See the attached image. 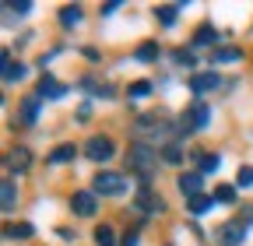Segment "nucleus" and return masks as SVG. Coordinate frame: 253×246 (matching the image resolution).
Returning a JSON list of instances; mask_svg holds the SVG:
<instances>
[{"label": "nucleus", "mask_w": 253, "mask_h": 246, "mask_svg": "<svg viewBox=\"0 0 253 246\" xmlns=\"http://www.w3.org/2000/svg\"><path fill=\"white\" fill-rule=\"evenodd\" d=\"M250 218H253V211H246V214H239V218H232L229 225H221V229H218V243H221V246H239V243L246 239V229L253 225Z\"/></svg>", "instance_id": "f03ea898"}, {"label": "nucleus", "mask_w": 253, "mask_h": 246, "mask_svg": "<svg viewBox=\"0 0 253 246\" xmlns=\"http://www.w3.org/2000/svg\"><path fill=\"white\" fill-rule=\"evenodd\" d=\"M155 18L162 21L166 28H172L176 18H179V4H162V7H155Z\"/></svg>", "instance_id": "ddd939ff"}, {"label": "nucleus", "mask_w": 253, "mask_h": 246, "mask_svg": "<svg viewBox=\"0 0 253 246\" xmlns=\"http://www.w3.org/2000/svg\"><path fill=\"white\" fill-rule=\"evenodd\" d=\"M84 155H88L91 162H109V159H113V141H109V137H91V141L84 144Z\"/></svg>", "instance_id": "39448f33"}, {"label": "nucleus", "mask_w": 253, "mask_h": 246, "mask_svg": "<svg viewBox=\"0 0 253 246\" xmlns=\"http://www.w3.org/2000/svg\"><path fill=\"white\" fill-rule=\"evenodd\" d=\"M78 21H81V7H78V4L60 7V25H63V28H74Z\"/></svg>", "instance_id": "dca6fc26"}, {"label": "nucleus", "mask_w": 253, "mask_h": 246, "mask_svg": "<svg viewBox=\"0 0 253 246\" xmlns=\"http://www.w3.org/2000/svg\"><path fill=\"white\" fill-rule=\"evenodd\" d=\"M71 207H74V214H81V218H91V214H95V194L78 190V194L71 197Z\"/></svg>", "instance_id": "0eeeda50"}, {"label": "nucleus", "mask_w": 253, "mask_h": 246, "mask_svg": "<svg viewBox=\"0 0 253 246\" xmlns=\"http://www.w3.org/2000/svg\"><path fill=\"white\" fill-rule=\"evenodd\" d=\"M36 116H39V95L21 102V123H36Z\"/></svg>", "instance_id": "f3484780"}, {"label": "nucleus", "mask_w": 253, "mask_h": 246, "mask_svg": "<svg viewBox=\"0 0 253 246\" xmlns=\"http://www.w3.org/2000/svg\"><path fill=\"white\" fill-rule=\"evenodd\" d=\"M236 183H239V187H253V169H239Z\"/></svg>", "instance_id": "c85d7f7f"}, {"label": "nucleus", "mask_w": 253, "mask_h": 246, "mask_svg": "<svg viewBox=\"0 0 253 246\" xmlns=\"http://www.w3.org/2000/svg\"><path fill=\"white\" fill-rule=\"evenodd\" d=\"M158 151L155 148H148L144 141H137V144H130V151H126V165H130L134 172H141V176H148L155 165H158Z\"/></svg>", "instance_id": "f257e3e1"}, {"label": "nucleus", "mask_w": 253, "mask_h": 246, "mask_svg": "<svg viewBox=\"0 0 253 246\" xmlns=\"http://www.w3.org/2000/svg\"><path fill=\"white\" fill-rule=\"evenodd\" d=\"M211 204H214V197H208V194H201V197H190V211H194V214H204Z\"/></svg>", "instance_id": "4be33fe9"}, {"label": "nucleus", "mask_w": 253, "mask_h": 246, "mask_svg": "<svg viewBox=\"0 0 253 246\" xmlns=\"http://www.w3.org/2000/svg\"><path fill=\"white\" fill-rule=\"evenodd\" d=\"M123 246H137V232H126V239H123Z\"/></svg>", "instance_id": "2f4dec72"}, {"label": "nucleus", "mask_w": 253, "mask_h": 246, "mask_svg": "<svg viewBox=\"0 0 253 246\" xmlns=\"http://www.w3.org/2000/svg\"><path fill=\"white\" fill-rule=\"evenodd\" d=\"M144 95H151V81H137V84H130V99H144Z\"/></svg>", "instance_id": "393cba45"}, {"label": "nucleus", "mask_w": 253, "mask_h": 246, "mask_svg": "<svg viewBox=\"0 0 253 246\" xmlns=\"http://www.w3.org/2000/svg\"><path fill=\"white\" fill-rule=\"evenodd\" d=\"M74 155H78V151H74V144H60V148L53 151V155H49V162H53V165H60V162H71Z\"/></svg>", "instance_id": "a211bd4d"}, {"label": "nucleus", "mask_w": 253, "mask_h": 246, "mask_svg": "<svg viewBox=\"0 0 253 246\" xmlns=\"http://www.w3.org/2000/svg\"><path fill=\"white\" fill-rule=\"evenodd\" d=\"M214 201H221V204H232V201H236V190H232V187H218V190H214Z\"/></svg>", "instance_id": "a878e982"}, {"label": "nucleus", "mask_w": 253, "mask_h": 246, "mask_svg": "<svg viewBox=\"0 0 253 246\" xmlns=\"http://www.w3.org/2000/svg\"><path fill=\"white\" fill-rule=\"evenodd\" d=\"M201 172H218V155H201Z\"/></svg>", "instance_id": "bb28decb"}, {"label": "nucleus", "mask_w": 253, "mask_h": 246, "mask_svg": "<svg viewBox=\"0 0 253 246\" xmlns=\"http://www.w3.org/2000/svg\"><path fill=\"white\" fill-rule=\"evenodd\" d=\"M67 95V88L56 84V78H42L39 81V99H63Z\"/></svg>", "instance_id": "9b49d317"}, {"label": "nucleus", "mask_w": 253, "mask_h": 246, "mask_svg": "<svg viewBox=\"0 0 253 246\" xmlns=\"http://www.w3.org/2000/svg\"><path fill=\"white\" fill-rule=\"evenodd\" d=\"M218 84H221L218 74H194V78H190V88H194L197 95H204V91H214Z\"/></svg>", "instance_id": "1a4fd4ad"}, {"label": "nucleus", "mask_w": 253, "mask_h": 246, "mask_svg": "<svg viewBox=\"0 0 253 246\" xmlns=\"http://www.w3.org/2000/svg\"><path fill=\"white\" fill-rule=\"evenodd\" d=\"M126 190V179L120 172H99L95 176V194H123Z\"/></svg>", "instance_id": "20e7f679"}, {"label": "nucleus", "mask_w": 253, "mask_h": 246, "mask_svg": "<svg viewBox=\"0 0 253 246\" xmlns=\"http://www.w3.org/2000/svg\"><path fill=\"white\" fill-rule=\"evenodd\" d=\"M169 134H172V127L166 116H141L137 120V137H144V144L155 137H169Z\"/></svg>", "instance_id": "7ed1b4c3"}, {"label": "nucleus", "mask_w": 253, "mask_h": 246, "mask_svg": "<svg viewBox=\"0 0 253 246\" xmlns=\"http://www.w3.org/2000/svg\"><path fill=\"white\" fill-rule=\"evenodd\" d=\"M0 64H4V81H7V84H11V81H18V78H25V67H21V64H14L7 49L0 53Z\"/></svg>", "instance_id": "f8f14e48"}, {"label": "nucleus", "mask_w": 253, "mask_h": 246, "mask_svg": "<svg viewBox=\"0 0 253 246\" xmlns=\"http://www.w3.org/2000/svg\"><path fill=\"white\" fill-rule=\"evenodd\" d=\"M11 11H18V14H28L32 11V4H25V0H18V4H7Z\"/></svg>", "instance_id": "7c9ffc66"}, {"label": "nucleus", "mask_w": 253, "mask_h": 246, "mask_svg": "<svg viewBox=\"0 0 253 246\" xmlns=\"http://www.w3.org/2000/svg\"><path fill=\"white\" fill-rule=\"evenodd\" d=\"M208 120H211V109H208L204 102H194V106H190V113L183 116V127H186V130H201V127H208Z\"/></svg>", "instance_id": "423d86ee"}, {"label": "nucleus", "mask_w": 253, "mask_h": 246, "mask_svg": "<svg viewBox=\"0 0 253 246\" xmlns=\"http://www.w3.org/2000/svg\"><path fill=\"white\" fill-rule=\"evenodd\" d=\"M239 56H243V49H236V46H221V49L211 53V64H232V60H239Z\"/></svg>", "instance_id": "4468645a"}, {"label": "nucleus", "mask_w": 253, "mask_h": 246, "mask_svg": "<svg viewBox=\"0 0 253 246\" xmlns=\"http://www.w3.org/2000/svg\"><path fill=\"white\" fill-rule=\"evenodd\" d=\"M137 207H141V211H151V214H158V211H162V201H158L151 190H141V194H137Z\"/></svg>", "instance_id": "2eb2a0df"}, {"label": "nucleus", "mask_w": 253, "mask_h": 246, "mask_svg": "<svg viewBox=\"0 0 253 246\" xmlns=\"http://www.w3.org/2000/svg\"><path fill=\"white\" fill-rule=\"evenodd\" d=\"M7 236H11V239H28V236H32V225H25V222H21V225H7Z\"/></svg>", "instance_id": "b1692460"}, {"label": "nucleus", "mask_w": 253, "mask_h": 246, "mask_svg": "<svg viewBox=\"0 0 253 246\" xmlns=\"http://www.w3.org/2000/svg\"><path fill=\"white\" fill-rule=\"evenodd\" d=\"M158 53H162V49H158L155 42H141V46H137V60H144V64H151V60H158Z\"/></svg>", "instance_id": "412c9836"}, {"label": "nucleus", "mask_w": 253, "mask_h": 246, "mask_svg": "<svg viewBox=\"0 0 253 246\" xmlns=\"http://www.w3.org/2000/svg\"><path fill=\"white\" fill-rule=\"evenodd\" d=\"M162 159H166V162H172V165H176V162H179V159H183V155H179V148H176V144H169V148H162Z\"/></svg>", "instance_id": "cd10ccee"}, {"label": "nucleus", "mask_w": 253, "mask_h": 246, "mask_svg": "<svg viewBox=\"0 0 253 246\" xmlns=\"http://www.w3.org/2000/svg\"><path fill=\"white\" fill-rule=\"evenodd\" d=\"M28 165H32V151L28 148H14L11 155H7V169L11 172H25Z\"/></svg>", "instance_id": "6e6552de"}, {"label": "nucleus", "mask_w": 253, "mask_h": 246, "mask_svg": "<svg viewBox=\"0 0 253 246\" xmlns=\"http://www.w3.org/2000/svg\"><path fill=\"white\" fill-rule=\"evenodd\" d=\"M95 246H116V232L109 225H99L95 229Z\"/></svg>", "instance_id": "aec40b11"}, {"label": "nucleus", "mask_w": 253, "mask_h": 246, "mask_svg": "<svg viewBox=\"0 0 253 246\" xmlns=\"http://www.w3.org/2000/svg\"><path fill=\"white\" fill-rule=\"evenodd\" d=\"M179 190H183V197H201V172H183Z\"/></svg>", "instance_id": "9d476101"}, {"label": "nucleus", "mask_w": 253, "mask_h": 246, "mask_svg": "<svg viewBox=\"0 0 253 246\" xmlns=\"http://www.w3.org/2000/svg\"><path fill=\"white\" fill-rule=\"evenodd\" d=\"M176 60H179V64H186V67H194V53H186V49H179Z\"/></svg>", "instance_id": "c756f323"}, {"label": "nucleus", "mask_w": 253, "mask_h": 246, "mask_svg": "<svg viewBox=\"0 0 253 246\" xmlns=\"http://www.w3.org/2000/svg\"><path fill=\"white\" fill-rule=\"evenodd\" d=\"M0 194H4V211H11V207H14V201H18V197H14V183H11V179H4Z\"/></svg>", "instance_id": "5701e85b"}, {"label": "nucleus", "mask_w": 253, "mask_h": 246, "mask_svg": "<svg viewBox=\"0 0 253 246\" xmlns=\"http://www.w3.org/2000/svg\"><path fill=\"white\" fill-rule=\"evenodd\" d=\"M211 42H218V32L211 25H204V28H197V36H194V46H211Z\"/></svg>", "instance_id": "6ab92c4d"}]
</instances>
